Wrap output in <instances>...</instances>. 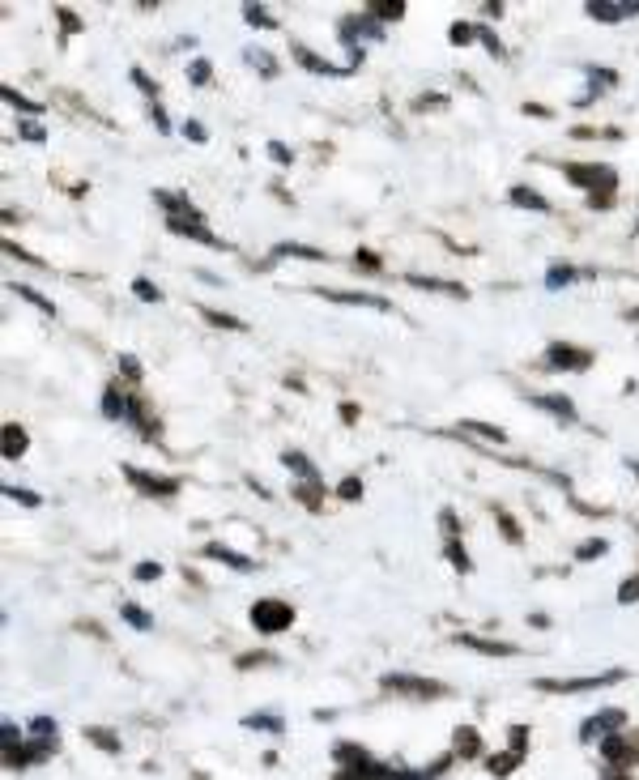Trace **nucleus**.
<instances>
[{
    "mask_svg": "<svg viewBox=\"0 0 639 780\" xmlns=\"http://www.w3.org/2000/svg\"><path fill=\"white\" fill-rule=\"evenodd\" d=\"M337 495H341V499H358V495H363V482H358V478H345V482L337 486Z\"/></svg>",
    "mask_w": 639,
    "mask_h": 780,
    "instance_id": "nucleus-49",
    "label": "nucleus"
},
{
    "mask_svg": "<svg viewBox=\"0 0 639 780\" xmlns=\"http://www.w3.org/2000/svg\"><path fill=\"white\" fill-rule=\"evenodd\" d=\"M354 265H363V269H371V273H375V269H380V256H371V252H358V256H354Z\"/></svg>",
    "mask_w": 639,
    "mask_h": 780,
    "instance_id": "nucleus-56",
    "label": "nucleus"
},
{
    "mask_svg": "<svg viewBox=\"0 0 639 780\" xmlns=\"http://www.w3.org/2000/svg\"><path fill=\"white\" fill-rule=\"evenodd\" d=\"M290 623H294V606H290V602L260 597V602L252 606V627L264 631V636H277V631H286Z\"/></svg>",
    "mask_w": 639,
    "mask_h": 780,
    "instance_id": "nucleus-2",
    "label": "nucleus"
},
{
    "mask_svg": "<svg viewBox=\"0 0 639 780\" xmlns=\"http://www.w3.org/2000/svg\"><path fill=\"white\" fill-rule=\"evenodd\" d=\"M563 175H567L571 183L589 188L593 196H597V188H601V192H614V183H618V171H614V166H601V162H567Z\"/></svg>",
    "mask_w": 639,
    "mask_h": 780,
    "instance_id": "nucleus-3",
    "label": "nucleus"
},
{
    "mask_svg": "<svg viewBox=\"0 0 639 780\" xmlns=\"http://www.w3.org/2000/svg\"><path fill=\"white\" fill-rule=\"evenodd\" d=\"M512 751H516V755H520V751H525V730H520V725H516V730H512Z\"/></svg>",
    "mask_w": 639,
    "mask_h": 780,
    "instance_id": "nucleus-58",
    "label": "nucleus"
},
{
    "mask_svg": "<svg viewBox=\"0 0 639 780\" xmlns=\"http://www.w3.org/2000/svg\"><path fill=\"white\" fill-rule=\"evenodd\" d=\"M0 730H4V751H13V747H17V738H21V734H17V725H13V721H4Z\"/></svg>",
    "mask_w": 639,
    "mask_h": 780,
    "instance_id": "nucleus-54",
    "label": "nucleus"
},
{
    "mask_svg": "<svg viewBox=\"0 0 639 780\" xmlns=\"http://www.w3.org/2000/svg\"><path fill=\"white\" fill-rule=\"evenodd\" d=\"M601 555H610V542H606V538H589V542L576 546V559H580V563H593V559H601Z\"/></svg>",
    "mask_w": 639,
    "mask_h": 780,
    "instance_id": "nucleus-23",
    "label": "nucleus"
},
{
    "mask_svg": "<svg viewBox=\"0 0 639 780\" xmlns=\"http://www.w3.org/2000/svg\"><path fill=\"white\" fill-rule=\"evenodd\" d=\"M4 499H17V503H26V508H38V495L34 491H26V486H4Z\"/></svg>",
    "mask_w": 639,
    "mask_h": 780,
    "instance_id": "nucleus-36",
    "label": "nucleus"
},
{
    "mask_svg": "<svg viewBox=\"0 0 639 780\" xmlns=\"http://www.w3.org/2000/svg\"><path fill=\"white\" fill-rule=\"evenodd\" d=\"M444 555H448V563H452V567H461V572H469V567H473V563H469V555H465V546H461L456 538H448Z\"/></svg>",
    "mask_w": 639,
    "mask_h": 780,
    "instance_id": "nucleus-31",
    "label": "nucleus"
},
{
    "mask_svg": "<svg viewBox=\"0 0 639 780\" xmlns=\"http://www.w3.org/2000/svg\"><path fill=\"white\" fill-rule=\"evenodd\" d=\"M0 94H4V102H9V107H17V111H26V115H38V111H43L38 102H30V98H26V94H17L13 85H4Z\"/></svg>",
    "mask_w": 639,
    "mask_h": 780,
    "instance_id": "nucleus-27",
    "label": "nucleus"
},
{
    "mask_svg": "<svg viewBox=\"0 0 639 780\" xmlns=\"http://www.w3.org/2000/svg\"><path fill=\"white\" fill-rule=\"evenodd\" d=\"M30 734H34V738H55V721H51V717H34V721H30Z\"/></svg>",
    "mask_w": 639,
    "mask_h": 780,
    "instance_id": "nucleus-43",
    "label": "nucleus"
},
{
    "mask_svg": "<svg viewBox=\"0 0 639 780\" xmlns=\"http://www.w3.org/2000/svg\"><path fill=\"white\" fill-rule=\"evenodd\" d=\"M128 77H132V81H136V90H141V94H149V98H158V85H154V81H149V77H145V68H132V73H128Z\"/></svg>",
    "mask_w": 639,
    "mask_h": 780,
    "instance_id": "nucleus-45",
    "label": "nucleus"
},
{
    "mask_svg": "<svg viewBox=\"0 0 639 780\" xmlns=\"http://www.w3.org/2000/svg\"><path fill=\"white\" fill-rule=\"evenodd\" d=\"M478 38H482V43H486V51H495V55H503V43H499V38H495V34H490V30H486V26H478Z\"/></svg>",
    "mask_w": 639,
    "mask_h": 780,
    "instance_id": "nucleus-50",
    "label": "nucleus"
},
{
    "mask_svg": "<svg viewBox=\"0 0 639 780\" xmlns=\"http://www.w3.org/2000/svg\"><path fill=\"white\" fill-rule=\"evenodd\" d=\"M281 461H286V469H294V474H299L303 482H320V469H316V465H311V461H307L303 452H286Z\"/></svg>",
    "mask_w": 639,
    "mask_h": 780,
    "instance_id": "nucleus-22",
    "label": "nucleus"
},
{
    "mask_svg": "<svg viewBox=\"0 0 639 780\" xmlns=\"http://www.w3.org/2000/svg\"><path fill=\"white\" fill-rule=\"evenodd\" d=\"M205 320H209V324H218V328H235V333H243V328H247L239 316H226V311H213V307H205Z\"/></svg>",
    "mask_w": 639,
    "mask_h": 780,
    "instance_id": "nucleus-30",
    "label": "nucleus"
},
{
    "mask_svg": "<svg viewBox=\"0 0 639 780\" xmlns=\"http://www.w3.org/2000/svg\"><path fill=\"white\" fill-rule=\"evenodd\" d=\"M337 30H341V38H345L350 51H358V38H384V26H380L371 13H354V17H345Z\"/></svg>",
    "mask_w": 639,
    "mask_h": 780,
    "instance_id": "nucleus-6",
    "label": "nucleus"
},
{
    "mask_svg": "<svg viewBox=\"0 0 639 780\" xmlns=\"http://www.w3.org/2000/svg\"><path fill=\"white\" fill-rule=\"evenodd\" d=\"M183 137H192V141H205L209 132H205V124H196V119H188L183 124Z\"/></svg>",
    "mask_w": 639,
    "mask_h": 780,
    "instance_id": "nucleus-53",
    "label": "nucleus"
},
{
    "mask_svg": "<svg viewBox=\"0 0 639 780\" xmlns=\"http://www.w3.org/2000/svg\"><path fill=\"white\" fill-rule=\"evenodd\" d=\"M132 294H136L141 303H162V290H158L149 277H136V282H132Z\"/></svg>",
    "mask_w": 639,
    "mask_h": 780,
    "instance_id": "nucleus-29",
    "label": "nucleus"
},
{
    "mask_svg": "<svg viewBox=\"0 0 639 780\" xmlns=\"http://www.w3.org/2000/svg\"><path fill=\"white\" fill-rule=\"evenodd\" d=\"M512 205L533 209V213H550V201H546L542 192H533V188H512Z\"/></svg>",
    "mask_w": 639,
    "mask_h": 780,
    "instance_id": "nucleus-19",
    "label": "nucleus"
},
{
    "mask_svg": "<svg viewBox=\"0 0 639 780\" xmlns=\"http://www.w3.org/2000/svg\"><path fill=\"white\" fill-rule=\"evenodd\" d=\"M610 683H623V670H606V674H589V678H537V691L571 695V691H597V687H610Z\"/></svg>",
    "mask_w": 639,
    "mask_h": 780,
    "instance_id": "nucleus-4",
    "label": "nucleus"
},
{
    "mask_svg": "<svg viewBox=\"0 0 639 780\" xmlns=\"http://www.w3.org/2000/svg\"><path fill=\"white\" fill-rule=\"evenodd\" d=\"M516 759H520V755H516V751H512V755H495V759H490V764H486V768H490V772H495V776H508V772H512V768H516Z\"/></svg>",
    "mask_w": 639,
    "mask_h": 780,
    "instance_id": "nucleus-40",
    "label": "nucleus"
},
{
    "mask_svg": "<svg viewBox=\"0 0 639 780\" xmlns=\"http://www.w3.org/2000/svg\"><path fill=\"white\" fill-rule=\"evenodd\" d=\"M546 363H550V367H563V371H589V367H593V354L580 350V346L554 341V346L546 350Z\"/></svg>",
    "mask_w": 639,
    "mask_h": 780,
    "instance_id": "nucleus-7",
    "label": "nucleus"
},
{
    "mask_svg": "<svg viewBox=\"0 0 639 780\" xmlns=\"http://www.w3.org/2000/svg\"><path fill=\"white\" fill-rule=\"evenodd\" d=\"M247 60L264 73V77H277V64H273V55H264V51H247Z\"/></svg>",
    "mask_w": 639,
    "mask_h": 780,
    "instance_id": "nucleus-41",
    "label": "nucleus"
},
{
    "mask_svg": "<svg viewBox=\"0 0 639 780\" xmlns=\"http://www.w3.org/2000/svg\"><path fill=\"white\" fill-rule=\"evenodd\" d=\"M124 478L132 482V486H141L145 495H158V499H171L175 491H179V478H158V474H145V469H124Z\"/></svg>",
    "mask_w": 639,
    "mask_h": 780,
    "instance_id": "nucleus-8",
    "label": "nucleus"
},
{
    "mask_svg": "<svg viewBox=\"0 0 639 780\" xmlns=\"http://www.w3.org/2000/svg\"><path fill=\"white\" fill-rule=\"evenodd\" d=\"M461 644H465V648H473V653H482V657H516V653H520L516 644H499V640H478V636H461Z\"/></svg>",
    "mask_w": 639,
    "mask_h": 780,
    "instance_id": "nucleus-15",
    "label": "nucleus"
},
{
    "mask_svg": "<svg viewBox=\"0 0 639 780\" xmlns=\"http://www.w3.org/2000/svg\"><path fill=\"white\" fill-rule=\"evenodd\" d=\"M639 13V0H589V17L597 21H627Z\"/></svg>",
    "mask_w": 639,
    "mask_h": 780,
    "instance_id": "nucleus-9",
    "label": "nucleus"
},
{
    "mask_svg": "<svg viewBox=\"0 0 639 780\" xmlns=\"http://www.w3.org/2000/svg\"><path fill=\"white\" fill-rule=\"evenodd\" d=\"M17 132H21V137H26V141H34V145H43V141H47V132H43V128H38V124H34V119H26V124H21V128H17Z\"/></svg>",
    "mask_w": 639,
    "mask_h": 780,
    "instance_id": "nucleus-47",
    "label": "nucleus"
},
{
    "mask_svg": "<svg viewBox=\"0 0 639 780\" xmlns=\"http://www.w3.org/2000/svg\"><path fill=\"white\" fill-rule=\"evenodd\" d=\"M589 77H593V94H597V85H601V90L618 85V73H614V68H597V64H589Z\"/></svg>",
    "mask_w": 639,
    "mask_h": 780,
    "instance_id": "nucleus-32",
    "label": "nucleus"
},
{
    "mask_svg": "<svg viewBox=\"0 0 639 780\" xmlns=\"http://www.w3.org/2000/svg\"><path fill=\"white\" fill-rule=\"evenodd\" d=\"M627 320H639V307H635V311H627Z\"/></svg>",
    "mask_w": 639,
    "mask_h": 780,
    "instance_id": "nucleus-61",
    "label": "nucleus"
},
{
    "mask_svg": "<svg viewBox=\"0 0 639 780\" xmlns=\"http://www.w3.org/2000/svg\"><path fill=\"white\" fill-rule=\"evenodd\" d=\"M132 576H136V580H158V576H162V563H136Z\"/></svg>",
    "mask_w": 639,
    "mask_h": 780,
    "instance_id": "nucleus-48",
    "label": "nucleus"
},
{
    "mask_svg": "<svg viewBox=\"0 0 639 780\" xmlns=\"http://www.w3.org/2000/svg\"><path fill=\"white\" fill-rule=\"evenodd\" d=\"M243 21H247V26H264V30L273 26V17H269L260 4H243Z\"/></svg>",
    "mask_w": 639,
    "mask_h": 780,
    "instance_id": "nucleus-34",
    "label": "nucleus"
},
{
    "mask_svg": "<svg viewBox=\"0 0 639 780\" xmlns=\"http://www.w3.org/2000/svg\"><path fill=\"white\" fill-rule=\"evenodd\" d=\"M4 252H9V256H17V260H30V265H43V260H38V256H30V252H21V247H17V243H4Z\"/></svg>",
    "mask_w": 639,
    "mask_h": 780,
    "instance_id": "nucleus-55",
    "label": "nucleus"
},
{
    "mask_svg": "<svg viewBox=\"0 0 639 780\" xmlns=\"http://www.w3.org/2000/svg\"><path fill=\"white\" fill-rule=\"evenodd\" d=\"M576 277H593V269H571V265H550V269H546V286H550V290H563V286H571Z\"/></svg>",
    "mask_w": 639,
    "mask_h": 780,
    "instance_id": "nucleus-16",
    "label": "nucleus"
},
{
    "mask_svg": "<svg viewBox=\"0 0 639 780\" xmlns=\"http://www.w3.org/2000/svg\"><path fill=\"white\" fill-rule=\"evenodd\" d=\"M618 725H627V717H623L618 708H606V712H597V717H589V721H584L580 738H584V742H593V738H606V734H610V730H618Z\"/></svg>",
    "mask_w": 639,
    "mask_h": 780,
    "instance_id": "nucleus-11",
    "label": "nucleus"
},
{
    "mask_svg": "<svg viewBox=\"0 0 639 780\" xmlns=\"http://www.w3.org/2000/svg\"><path fill=\"white\" fill-rule=\"evenodd\" d=\"M243 725H247V730H264V734H281V730H286V721H281V717H273V712L243 717Z\"/></svg>",
    "mask_w": 639,
    "mask_h": 780,
    "instance_id": "nucleus-25",
    "label": "nucleus"
},
{
    "mask_svg": "<svg viewBox=\"0 0 639 780\" xmlns=\"http://www.w3.org/2000/svg\"><path fill=\"white\" fill-rule=\"evenodd\" d=\"M188 77H192V85H209V77H213V68H209V60H192V68H188Z\"/></svg>",
    "mask_w": 639,
    "mask_h": 780,
    "instance_id": "nucleus-39",
    "label": "nucleus"
},
{
    "mask_svg": "<svg viewBox=\"0 0 639 780\" xmlns=\"http://www.w3.org/2000/svg\"><path fill=\"white\" fill-rule=\"evenodd\" d=\"M618 602H623V606H631V602H639V576H631V580H623V589H618Z\"/></svg>",
    "mask_w": 639,
    "mask_h": 780,
    "instance_id": "nucleus-46",
    "label": "nucleus"
},
{
    "mask_svg": "<svg viewBox=\"0 0 639 780\" xmlns=\"http://www.w3.org/2000/svg\"><path fill=\"white\" fill-rule=\"evenodd\" d=\"M273 256H299V260H328V252L320 247H307V243H277Z\"/></svg>",
    "mask_w": 639,
    "mask_h": 780,
    "instance_id": "nucleus-20",
    "label": "nucleus"
},
{
    "mask_svg": "<svg viewBox=\"0 0 639 780\" xmlns=\"http://www.w3.org/2000/svg\"><path fill=\"white\" fill-rule=\"evenodd\" d=\"M610 780H631V776H610Z\"/></svg>",
    "mask_w": 639,
    "mask_h": 780,
    "instance_id": "nucleus-62",
    "label": "nucleus"
},
{
    "mask_svg": "<svg viewBox=\"0 0 639 780\" xmlns=\"http://www.w3.org/2000/svg\"><path fill=\"white\" fill-rule=\"evenodd\" d=\"M623 751H627V742H623V738H618V734H610V738H606V742H601V755H606V759H610V764H614V759H618V755H623Z\"/></svg>",
    "mask_w": 639,
    "mask_h": 780,
    "instance_id": "nucleus-44",
    "label": "nucleus"
},
{
    "mask_svg": "<svg viewBox=\"0 0 639 780\" xmlns=\"http://www.w3.org/2000/svg\"><path fill=\"white\" fill-rule=\"evenodd\" d=\"M60 21H64V30H77V17H73L68 9H60Z\"/></svg>",
    "mask_w": 639,
    "mask_h": 780,
    "instance_id": "nucleus-60",
    "label": "nucleus"
},
{
    "mask_svg": "<svg viewBox=\"0 0 639 780\" xmlns=\"http://www.w3.org/2000/svg\"><path fill=\"white\" fill-rule=\"evenodd\" d=\"M269 154H273V162H281V166H286V162L294 158V154H290V149H286L281 141H269Z\"/></svg>",
    "mask_w": 639,
    "mask_h": 780,
    "instance_id": "nucleus-52",
    "label": "nucleus"
},
{
    "mask_svg": "<svg viewBox=\"0 0 639 780\" xmlns=\"http://www.w3.org/2000/svg\"><path fill=\"white\" fill-rule=\"evenodd\" d=\"M456 751H461V755H478V751H482L478 734H473V730H461V734H456Z\"/></svg>",
    "mask_w": 639,
    "mask_h": 780,
    "instance_id": "nucleus-38",
    "label": "nucleus"
},
{
    "mask_svg": "<svg viewBox=\"0 0 639 780\" xmlns=\"http://www.w3.org/2000/svg\"><path fill=\"white\" fill-rule=\"evenodd\" d=\"M533 405L546 410V414H554V418H563V422H576V405L567 397H533Z\"/></svg>",
    "mask_w": 639,
    "mask_h": 780,
    "instance_id": "nucleus-18",
    "label": "nucleus"
},
{
    "mask_svg": "<svg viewBox=\"0 0 639 780\" xmlns=\"http://www.w3.org/2000/svg\"><path fill=\"white\" fill-rule=\"evenodd\" d=\"M119 367H124V375H128V380H136V375H141V367H136V358H128V354H124V358H119Z\"/></svg>",
    "mask_w": 639,
    "mask_h": 780,
    "instance_id": "nucleus-57",
    "label": "nucleus"
},
{
    "mask_svg": "<svg viewBox=\"0 0 639 780\" xmlns=\"http://www.w3.org/2000/svg\"><path fill=\"white\" fill-rule=\"evenodd\" d=\"M294 60L303 64V68H311V73H320V77H350L354 73V64H328V60H320V55H311L307 47H294Z\"/></svg>",
    "mask_w": 639,
    "mask_h": 780,
    "instance_id": "nucleus-12",
    "label": "nucleus"
},
{
    "mask_svg": "<svg viewBox=\"0 0 639 780\" xmlns=\"http://www.w3.org/2000/svg\"><path fill=\"white\" fill-rule=\"evenodd\" d=\"M119 619H124L128 627H136V631H149V627H154V619H149L141 606H132V602H124V606H119Z\"/></svg>",
    "mask_w": 639,
    "mask_h": 780,
    "instance_id": "nucleus-24",
    "label": "nucleus"
},
{
    "mask_svg": "<svg viewBox=\"0 0 639 780\" xmlns=\"http://www.w3.org/2000/svg\"><path fill=\"white\" fill-rule=\"evenodd\" d=\"M0 444H4V461H17L21 452H26V431L17 427V422H4V435H0Z\"/></svg>",
    "mask_w": 639,
    "mask_h": 780,
    "instance_id": "nucleus-17",
    "label": "nucleus"
},
{
    "mask_svg": "<svg viewBox=\"0 0 639 780\" xmlns=\"http://www.w3.org/2000/svg\"><path fill=\"white\" fill-rule=\"evenodd\" d=\"M154 124H158L162 132H171V124H166V115H162V107H158V102H154Z\"/></svg>",
    "mask_w": 639,
    "mask_h": 780,
    "instance_id": "nucleus-59",
    "label": "nucleus"
},
{
    "mask_svg": "<svg viewBox=\"0 0 639 780\" xmlns=\"http://www.w3.org/2000/svg\"><path fill=\"white\" fill-rule=\"evenodd\" d=\"M461 431H473V435H482V439H495V444H503V439H508L499 427H486V422H461Z\"/></svg>",
    "mask_w": 639,
    "mask_h": 780,
    "instance_id": "nucleus-33",
    "label": "nucleus"
},
{
    "mask_svg": "<svg viewBox=\"0 0 639 780\" xmlns=\"http://www.w3.org/2000/svg\"><path fill=\"white\" fill-rule=\"evenodd\" d=\"M499 525H503V538H508V542H520V529H516V520H512L508 512H499Z\"/></svg>",
    "mask_w": 639,
    "mask_h": 780,
    "instance_id": "nucleus-51",
    "label": "nucleus"
},
{
    "mask_svg": "<svg viewBox=\"0 0 639 780\" xmlns=\"http://www.w3.org/2000/svg\"><path fill=\"white\" fill-rule=\"evenodd\" d=\"M448 38H452L456 47H465V43H473V38H478V26H465V21H456V26L448 30Z\"/></svg>",
    "mask_w": 639,
    "mask_h": 780,
    "instance_id": "nucleus-35",
    "label": "nucleus"
},
{
    "mask_svg": "<svg viewBox=\"0 0 639 780\" xmlns=\"http://www.w3.org/2000/svg\"><path fill=\"white\" fill-rule=\"evenodd\" d=\"M9 290H13V294H17V299H26V303H34V307H38V311H43V316H55V303H51V299H43V294H38V290H30V286H21V282H9Z\"/></svg>",
    "mask_w": 639,
    "mask_h": 780,
    "instance_id": "nucleus-21",
    "label": "nucleus"
},
{
    "mask_svg": "<svg viewBox=\"0 0 639 780\" xmlns=\"http://www.w3.org/2000/svg\"><path fill=\"white\" fill-rule=\"evenodd\" d=\"M328 299H333V303H354V307L392 311V303H388V299H380V294H367V290H328Z\"/></svg>",
    "mask_w": 639,
    "mask_h": 780,
    "instance_id": "nucleus-13",
    "label": "nucleus"
},
{
    "mask_svg": "<svg viewBox=\"0 0 639 780\" xmlns=\"http://www.w3.org/2000/svg\"><path fill=\"white\" fill-rule=\"evenodd\" d=\"M294 491H299V499H303L307 508H316V503H320V482H299Z\"/></svg>",
    "mask_w": 639,
    "mask_h": 780,
    "instance_id": "nucleus-42",
    "label": "nucleus"
},
{
    "mask_svg": "<svg viewBox=\"0 0 639 780\" xmlns=\"http://www.w3.org/2000/svg\"><path fill=\"white\" fill-rule=\"evenodd\" d=\"M51 747H55L51 738H38V742H30V747H13V751H4V764H9V768H30V764L47 759Z\"/></svg>",
    "mask_w": 639,
    "mask_h": 780,
    "instance_id": "nucleus-10",
    "label": "nucleus"
},
{
    "mask_svg": "<svg viewBox=\"0 0 639 780\" xmlns=\"http://www.w3.org/2000/svg\"><path fill=\"white\" fill-rule=\"evenodd\" d=\"M384 691H401V695H414V700H435L444 695V683H431V678H414V674H384L380 678Z\"/></svg>",
    "mask_w": 639,
    "mask_h": 780,
    "instance_id": "nucleus-5",
    "label": "nucleus"
},
{
    "mask_svg": "<svg viewBox=\"0 0 639 780\" xmlns=\"http://www.w3.org/2000/svg\"><path fill=\"white\" fill-rule=\"evenodd\" d=\"M367 13H371L375 21H388V17L397 21V17L405 13V4H401V0H392V4H384V0H380V4H367Z\"/></svg>",
    "mask_w": 639,
    "mask_h": 780,
    "instance_id": "nucleus-28",
    "label": "nucleus"
},
{
    "mask_svg": "<svg viewBox=\"0 0 639 780\" xmlns=\"http://www.w3.org/2000/svg\"><path fill=\"white\" fill-rule=\"evenodd\" d=\"M409 282H414V286H422V290H444V294H461V299H465V286H456V282H439V277H418V273H414Z\"/></svg>",
    "mask_w": 639,
    "mask_h": 780,
    "instance_id": "nucleus-26",
    "label": "nucleus"
},
{
    "mask_svg": "<svg viewBox=\"0 0 639 780\" xmlns=\"http://www.w3.org/2000/svg\"><path fill=\"white\" fill-rule=\"evenodd\" d=\"M102 414H107V418H119V422H132L145 439H154V435H158V427H149V418H145L141 401H136L128 388H119V384H111V388L102 392Z\"/></svg>",
    "mask_w": 639,
    "mask_h": 780,
    "instance_id": "nucleus-1",
    "label": "nucleus"
},
{
    "mask_svg": "<svg viewBox=\"0 0 639 780\" xmlns=\"http://www.w3.org/2000/svg\"><path fill=\"white\" fill-rule=\"evenodd\" d=\"M205 555L218 559V563H226V567H235V572H256V559H247V555H239V550H230V546H222V542H209Z\"/></svg>",
    "mask_w": 639,
    "mask_h": 780,
    "instance_id": "nucleus-14",
    "label": "nucleus"
},
{
    "mask_svg": "<svg viewBox=\"0 0 639 780\" xmlns=\"http://www.w3.org/2000/svg\"><path fill=\"white\" fill-rule=\"evenodd\" d=\"M85 738L94 742V747H102V751H111V755H119V738H111V734H102V730H85Z\"/></svg>",
    "mask_w": 639,
    "mask_h": 780,
    "instance_id": "nucleus-37",
    "label": "nucleus"
}]
</instances>
